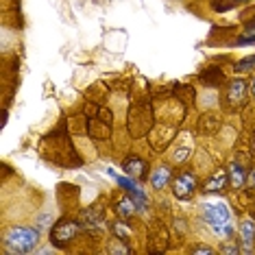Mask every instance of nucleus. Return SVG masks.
Instances as JSON below:
<instances>
[{
	"label": "nucleus",
	"instance_id": "f257e3e1",
	"mask_svg": "<svg viewBox=\"0 0 255 255\" xmlns=\"http://www.w3.org/2000/svg\"><path fill=\"white\" fill-rule=\"evenodd\" d=\"M39 240V231L31 227H11L4 236V247L11 253H31Z\"/></svg>",
	"mask_w": 255,
	"mask_h": 255
},
{
	"label": "nucleus",
	"instance_id": "f03ea898",
	"mask_svg": "<svg viewBox=\"0 0 255 255\" xmlns=\"http://www.w3.org/2000/svg\"><path fill=\"white\" fill-rule=\"evenodd\" d=\"M203 216L218 234H229L231 231V214L223 203H207L203 207Z\"/></svg>",
	"mask_w": 255,
	"mask_h": 255
},
{
	"label": "nucleus",
	"instance_id": "7ed1b4c3",
	"mask_svg": "<svg viewBox=\"0 0 255 255\" xmlns=\"http://www.w3.org/2000/svg\"><path fill=\"white\" fill-rule=\"evenodd\" d=\"M79 234V225L74 223V220H68L63 218L59 223H55L53 231H50V240H53V245L57 247H66L70 240H74Z\"/></svg>",
	"mask_w": 255,
	"mask_h": 255
},
{
	"label": "nucleus",
	"instance_id": "20e7f679",
	"mask_svg": "<svg viewBox=\"0 0 255 255\" xmlns=\"http://www.w3.org/2000/svg\"><path fill=\"white\" fill-rule=\"evenodd\" d=\"M175 196L177 199H190L196 190V177L192 172H181L177 179H175Z\"/></svg>",
	"mask_w": 255,
	"mask_h": 255
},
{
	"label": "nucleus",
	"instance_id": "39448f33",
	"mask_svg": "<svg viewBox=\"0 0 255 255\" xmlns=\"http://www.w3.org/2000/svg\"><path fill=\"white\" fill-rule=\"evenodd\" d=\"M245 96H247V83L240 79L231 81L229 83V90H227V101L231 107H240L245 103Z\"/></svg>",
	"mask_w": 255,
	"mask_h": 255
},
{
	"label": "nucleus",
	"instance_id": "423d86ee",
	"mask_svg": "<svg viewBox=\"0 0 255 255\" xmlns=\"http://www.w3.org/2000/svg\"><path fill=\"white\" fill-rule=\"evenodd\" d=\"M123 170L129 177H133V179H142L144 175H146V161L140 159V157H135V155H131V157L125 159Z\"/></svg>",
	"mask_w": 255,
	"mask_h": 255
},
{
	"label": "nucleus",
	"instance_id": "0eeeda50",
	"mask_svg": "<svg viewBox=\"0 0 255 255\" xmlns=\"http://www.w3.org/2000/svg\"><path fill=\"white\" fill-rule=\"evenodd\" d=\"M227 181H229V172L218 170L212 179H207V181H205V188H203V190H205V192H220V190L227 185Z\"/></svg>",
	"mask_w": 255,
	"mask_h": 255
},
{
	"label": "nucleus",
	"instance_id": "6e6552de",
	"mask_svg": "<svg viewBox=\"0 0 255 255\" xmlns=\"http://www.w3.org/2000/svg\"><path fill=\"white\" fill-rule=\"evenodd\" d=\"M218 127H220V120L216 118V116H212V114L201 116V120H199L201 135H214V133L218 131Z\"/></svg>",
	"mask_w": 255,
	"mask_h": 255
},
{
	"label": "nucleus",
	"instance_id": "1a4fd4ad",
	"mask_svg": "<svg viewBox=\"0 0 255 255\" xmlns=\"http://www.w3.org/2000/svg\"><path fill=\"white\" fill-rule=\"evenodd\" d=\"M168 181H170V170H168L166 166H159V168H155L153 170V175H150V183H153V188H166Z\"/></svg>",
	"mask_w": 255,
	"mask_h": 255
},
{
	"label": "nucleus",
	"instance_id": "9d476101",
	"mask_svg": "<svg viewBox=\"0 0 255 255\" xmlns=\"http://www.w3.org/2000/svg\"><path fill=\"white\" fill-rule=\"evenodd\" d=\"M240 238H242V242H245L247 247L253 245V240H255V223H253L251 218L242 220V225H240Z\"/></svg>",
	"mask_w": 255,
	"mask_h": 255
},
{
	"label": "nucleus",
	"instance_id": "9b49d317",
	"mask_svg": "<svg viewBox=\"0 0 255 255\" xmlns=\"http://www.w3.org/2000/svg\"><path fill=\"white\" fill-rule=\"evenodd\" d=\"M229 179H231V185H234V188H242V183H245V168H240L238 164H231L229 166Z\"/></svg>",
	"mask_w": 255,
	"mask_h": 255
},
{
	"label": "nucleus",
	"instance_id": "f8f14e48",
	"mask_svg": "<svg viewBox=\"0 0 255 255\" xmlns=\"http://www.w3.org/2000/svg\"><path fill=\"white\" fill-rule=\"evenodd\" d=\"M201 79L207 81L205 85H220L223 83V72H220L218 68H207V70L201 74Z\"/></svg>",
	"mask_w": 255,
	"mask_h": 255
},
{
	"label": "nucleus",
	"instance_id": "ddd939ff",
	"mask_svg": "<svg viewBox=\"0 0 255 255\" xmlns=\"http://www.w3.org/2000/svg\"><path fill=\"white\" fill-rule=\"evenodd\" d=\"M116 210H118V214L120 216H125V218H129V216H133L135 214V210H137V205L133 203V199H123L116 205Z\"/></svg>",
	"mask_w": 255,
	"mask_h": 255
},
{
	"label": "nucleus",
	"instance_id": "4468645a",
	"mask_svg": "<svg viewBox=\"0 0 255 255\" xmlns=\"http://www.w3.org/2000/svg\"><path fill=\"white\" fill-rule=\"evenodd\" d=\"M255 68V55L251 57H245V59H240L236 63V72H249Z\"/></svg>",
	"mask_w": 255,
	"mask_h": 255
},
{
	"label": "nucleus",
	"instance_id": "2eb2a0df",
	"mask_svg": "<svg viewBox=\"0 0 255 255\" xmlns=\"http://www.w3.org/2000/svg\"><path fill=\"white\" fill-rule=\"evenodd\" d=\"M114 234L120 238V240H129V236H131V229L127 227V223H116L114 225Z\"/></svg>",
	"mask_w": 255,
	"mask_h": 255
},
{
	"label": "nucleus",
	"instance_id": "dca6fc26",
	"mask_svg": "<svg viewBox=\"0 0 255 255\" xmlns=\"http://www.w3.org/2000/svg\"><path fill=\"white\" fill-rule=\"evenodd\" d=\"M194 253H207V255H210V253H214V251H212L210 247H196V249H194Z\"/></svg>",
	"mask_w": 255,
	"mask_h": 255
},
{
	"label": "nucleus",
	"instance_id": "f3484780",
	"mask_svg": "<svg viewBox=\"0 0 255 255\" xmlns=\"http://www.w3.org/2000/svg\"><path fill=\"white\" fill-rule=\"evenodd\" d=\"M238 249H234V247H227V249H223V253H236Z\"/></svg>",
	"mask_w": 255,
	"mask_h": 255
},
{
	"label": "nucleus",
	"instance_id": "a211bd4d",
	"mask_svg": "<svg viewBox=\"0 0 255 255\" xmlns=\"http://www.w3.org/2000/svg\"><path fill=\"white\" fill-rule=\"evenodd\" d=\"M251 94L255 96V79H253V88H251Z\"/></svg>",
	"mask_w": 255,
	"mask_h": 255
},
{
	"label": "nucleus",
	"instance_id": "6ab92c4d",
	"mask_svg": "<svg viewBox=\"0 0 255 255\" xmlns=\"http://www.w3.org/2000/svg\"><path fill=\"white\" fill-rule=\"evenodd\" d=\"M253 150H255V137H253Z\"/></svg>",
	"mask_w": 255,
	"mask_h": 255
}]
</instances>
